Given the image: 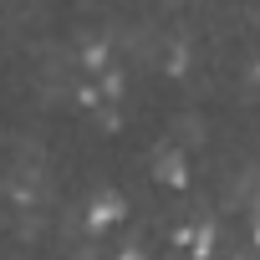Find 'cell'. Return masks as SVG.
<instances>
[{"instance_id": "3", "label": "cell", "mask_w": 260, "mask_h": 260, "mask_svg": "<svg viewBox=\"0 0 260 260\" xmlns=\"http://www.w3.org/2000/svg\"><path fill=\"white\" fill-rule=\"evenodd\" d=\"M255 245H260V219H255Z\"/></svg>"}, {"instance_id": "1", "label": "cell", "mask_w": 260, "mask_h": 260, "mask_svg": "<svg viewBox=\"0 0 260 260\" xmlns=\"http://www.w3.org/2000/svg\"><path fill=\"white\" fill-rule=\"evenodd\" d=\"M117 219H127V204H122V194L102 189V194L87 204V230H112Z\"/></svg>"}, {"instance_id": "2", "label": "cell", "mask_w": 260, "mask_h": 260, "mask_svg": "<svg viewBox=\"0 0 260 260\" xmlns=\"http://www.w3.org/2000/svg\"><path fill=\"white\" fill-rule=\"evenodd\" d=\"M153 174H158V184H169V189H184V184H189V179H184V158H179V153H158Z\"/></svg>"}]
</instances>
